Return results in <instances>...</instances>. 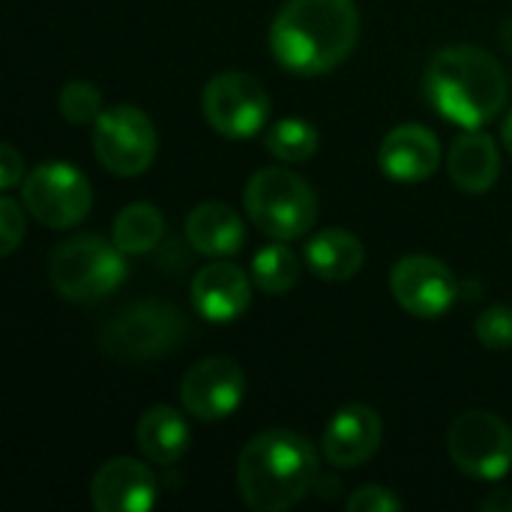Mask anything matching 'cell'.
Returning <instances> with one entry per match:
<instances>
[{"label":"cell","instance_id":"7a4b0ae2","mask_svg":"<svg viewBox=\"0 0 512 512\" xmlns=\"http://www.w3.org/2000/svg\"><path fill=\"white\" fill-rule=\"evenodd\" d=\"M318 483V453L288 429L258 432L237 456V492L255 512L297 507Z\"/></svg>","mask_w":512,"mask_h":512},{"label":"cell","instance_id":"30bf717a","mask_svg":"<svg viewBox=\"0 0 512 512\" xmlns=\"http://www.w3.org/2000/svg\"><path fill=\"white\" fill-rule=\"evenodd\" d=\"M201 108L210 129H216L222 138L246 141L267 126L270 96L264 84L246 72H219L207 81Z\"/></svg>","mask_w":512,"mask_h":512},{"label":"cell","instance_id":"7402d4cb","mask_svg":"<svg viewBox=\"0 0 512 512\" xmlns=\"http://www.w3.org/2000/svg\"><path fill=\"white\" fill-rule=\"evenodd\" d=\"M318 144H321L318 129L303 117H285L264 132L267 153L279 162H288V165L309 162L318 153Z\"/></svg>","mask_w":512,"mask_h":512},{"label":"cell","instance_id":"ffe728a7","mask_svg":"<svg viewBox=\"0 0 512 512\" xmlns=\"http://www.w3.org/2000/svg\"><path fill=\"white\" fill-rule=\"evenodd\" d=\"M366 249L357 234L345 228H324L306 243V264L324 282H348L360 273Z\"/></svg>","mask_w":512,"mask_h":512},{"label":"cell","instance_id":"3957f363","mask_svg":"<svg viewBox=\"0 0 512 512\" xmlns=\"http://www.w3.org/2000/svg\"><path fill=\"white\" fill-rule=\"evenodd\" d=\"M426 93L438 114L462 129H483L507 105L504 66L477 45L441 48L426 69Z\"/></svg>","mask_w":512,"mask_h":512},{"label":"cell","instance_id":"4fadbf2b","mask_svg":"<svg viewBox=\"0 0 512 512\" xmlns=\"http://www.w3.org/2000/svg\"><path fill=\"white\" fill-rule=\"evenodd\" d=\"M156 474L129 456L108 459L90 480V504L96 512H147L156 507Z\"/></svg>","mask_w":512,"mask_h":512},{"label":"cell","instance_id":"9c48e42d","mask_svg":"<svg viewBox=\"0 0 512 512\" xmlns=\"http://www.w3.org/2000/svg\"><path fill=\"white\" fill-rule=\"evenodd\" d=\"M21 192L27 213L51 231H66L84 222L93 207L90 180L69 162H45L33 168L24 177Z\"/></svg>","mask_w":512,"mask_h":512},{"label":"cell","instance_id":"f546056e","mask_svg":"<svg viewBox=\"0 0 512 512\" xmlns=\"http://www.w3.org/2000/svg\"><path fill=\"white\" fill-rule=\"evenodd\" d=\"M501 138H504V147H507V153H510V156H512V111H510V114H507V120H504Z\"/></svg>","mask_w":512,"mask_h":512},{"label":"cell","instance_id":"f1b7e54d","mask_svg":"<svg viewBox=\"0 0 512 512\" xmlns=\"http://www.w3.org/2000/svg\"><path fill=\"white\" fill-rule=\"evenodd\" d=\"M480 510L486 512H504L510 510L512 512V492H507V489H495L483 504H480Z\"/></svg>","mask_w":512,"mask_h":512},{"label":"cell","instance_id":"5bb4252c","mask_svg":"<svg viewBox=\"0 0 512 512\" xmlns=\"http://www.w3.org/2000/svg\"><path fill=\"white\" fill-rule=\"evenodd\" d=\"M381 441H384L381 414L372 405L354 402L330 417L321 447H324V459L333 468H360L381 450Z\"/></svg>","mask_w":512,"mask_h":512},{"label":"cell","instance_id":"8fae6325","mask_svg":"<svg viewBox=\"0 0 512 512\" xmlns=\"http://www.w3.org/2000/svg\"><path fill=\"white\" fill-rule=\"evenodd\" d=\"M246 396L243 366L231 357H204L180 381L183 411L201 423L231 417Z\"/></svg>","mask_w":512,"mask_h":512},{"label":"cell","instance_id":"277c9868","mask_svg":"<svg viewBox=\"0 0 512 512\" xmlns=\"http://www.w3.org/2000/svg\"><path fill=\"white\" fill-rule=\"evenodd\" d=\"M243 207L261 234L282 243L306 237L318 219L315 189L282 165L261 168L249 177L243 189Z\"/></svg>","mask_w":512,"mask_h":512},{"label":"cell","instance_id":"d4e9b609","mask_svg":"<svg viewBox=\"0 0 512 512\" xmlns=\"http://www.w3.org/2000/svg\"><path fill=\"white\" fill-rule=\"evenodd\" d=\"M477 339L492 348V351H510L512 348V306H489L486 312H480L477 324H474Z\"/></svg>","mask_w":512,"mask_h":512},{"label":"cell","instance_id":"d6986e66","mask_svg":"<svg viewBox=\"0 0 512 512\" xmlns=\"http://www.w3.org/2000/svg\"><path fill=\"white\" fill-rule=\"evenodd\" d=\"M135 441H138V450L144 453V459H150L153 465L171 468L186 456L192 435H189V423L180 411H174L168 405H153L138 417Z\"/></svg>","mask_w":512,"mask_h":512},{"label":"cell","instance_id":"484cf974","mask_svg":"<svg viewBox=\"0 0 512 512\" xmlns=\"http://www.w3.org/2000/svg\"><path fill=\"white\" fill-rule=\"evenodd\" d=\"M24 210L15 198H0V255H12L24 240Z\"/></svg>","mask_w":512,"mask_h":512},{"label":"cell","instance_id":"603a6c76","mask_svg":"<svg viewBox=\"0 0 512 512\" xmlns=\"http://www.w3.org/2000/svg\"><path fill=\"white\" fill-rule=\"evenodd\" d=\"M300 273H303L300 258L282 240L258 249V255L252 258V282L264 294H285V291H291L300 282Z\"/></svg>","mask_w":512,"mask_h":512},{"label":"cell","instance_id":"ac0fdd59","mask_svg":"<svg viewBox=\"0 0 512 512\" xmlns=\"http://www.w3.org/2000/svg\"><path fill=\"white\" fill-rule=\"evenodd\" d=\"M186 240L204 258H231L246 243V228L231 204L201 201L186 216Z\"/></svg>","mask_w":512,"mask_h":512},{"label":"cell","instance_id":"cb8c5ba5","mask_svg":"<svg viewBox=\"0 0 512 512\" xmlns=\"http://www.w3.org/2000/svg\"><path fill=\"white\" fill-rule=\"evenodd\" d=\"M57 105H60V114H63L69 123H75V126L96 123V117L105 111V108H102V93H99L90 81H81V78L63 84Z\"/></svg>","mask_w":512,"mask_h":512},{"label":"cell","instance_id":"52a82bcc","mask_svg":"<svg viewBox=\"0 0 512 512\" xmlns=\"http://www.w3.org/2000/svg\"><path fill=\"white\" fill-rule=\"evenodd\" d=\"M447 453L465 477L495 483L512 471V426L483 408L465 411L447 429Z\"/></svg>","mask_w":512,"mask_h":512},{"label":"cell","instance_id":"e0dca14e","mask_svg":"<svg viewBox=\"0 0 512 512\" xmlns=\"http://www.w3.org/2000/svg\"><path fill=\"white\" fill-rule=\"evenodd\" d=\"M447 168H450V180L462 192H468V195L489 192L501 177V153H498L495 138L483 129L462 132L450 144Z\"/></svg>","mask_w":512,"mask_h":512},{"label":"cell","instance_id":"4dcf8cb0","mask_svg":"<svg viewBox=\"0 0 512 512\" xmlns=\"http://www.w3.org/2000/svg\"><path fill=\"white\" fill-rule=\"evenodd\" d=\"M501 45L512 54V18L510 21H504V27H501Z\"/></svg>","mask_w":512,"mask_h":512},{"label":"cell","instance_id":"9a60e30c","mask_svg":"<svg viewBox=\"0 0 512 512\" xmlns=\"http://www.w3.org/2000/svg\"><path fill=\"white\" fill-rule=\"evenodd\" d=\"M249 303L252 282L228 258H213V264L201 267L192 279V306L204 321L231 324L249 309Z\"/></svg>","mask_w":512,"mask_h":512},{"label":"cell","instance_id":"7c38bea8","mask_svg":"<svg viewBox=\"0 0 512 512\" xmlns=\"http://www.w3.org/2000/svg\"><path fill=\"white\" fill-rule=\"evenodd\" d=\"M390 291L408 315L438 318L456 303L459 282L444 261L432 255H405L390 270Z\"/></svg>","mask_w":512,"mask_h":512},{"label":"cell","instance_id":"6da1fadb","mask_svg":"<svg viewBox=\"0 0 512 512\" xmlns=\"http://www.w3.org/2000/svg\"><path fill=\"white\" fill-rule=\"evenodd\" d=\"M360 39L354 0H285L270 24V51L294 75H327Z\"/></svg>","mask_w":512,"mask_h":512},{"label":"cell","instance_id":"5b68a950","mask_svg":"<svg viewBox=\"0 0 512 512\" xmlns=\"http://www.w3.org/2000/svg\"><path fill=\"white\" fill-rule=\"evenodd\" d=\"M126 255L96 234H78L63 240L48 258V279L54 291L78 306H93L111 297L126 282Z\"/></svg>","mask_w":512,"mask_h":512},{"label":"cell","instance_id":"2e32d148","mask_svg":"<svg viewBox=\"0 0 512 512\" xmlns=\"http://www.w3.org/2000/svg\"><path fill=\"white\" fill-rule=\"evenodd\" d=\"M378 165L396 183H423L441 165V141L423 123H402L384 135Z\"/></svg>","mask_w":512,"mask_h":512},{"label":"cell","instance_id":"ba28073f","mask_svg":"<svg viewBox=\"0 0 512 512\" xmlns=\"http://www.w3.org/2000/svg\"><path fill=\"white\" fill-rule=\"evenodd\" d=\"M156 147H159V138H156L153 120L129 102L105 108L93 123L96 159L114 177L144 174L156 159Z\"/></svg>","mask_w":512,"mask_h":512},{"label":"cell","instance_id":"83f0119b","mask_svg":"<svg viewBox=\"0 0 512 512\" xmlns=\"http://www.w3.org/2000/svg\"><path fill=\"white\" fill-rule=\"evenodd\" d=\"M24 183V159L12 144L0 147V189L9 192Z\"/></svg>","mask_w":512,"mask_h":512},{"label":"cell","instance_id":"44dd1931","mask_svg":"<svg viewBox=\"0 0 512 512\" xmlns=\"http://www.w3.org/2000/svg\"><path fill=\"white\" fill-rule=\"evenodd\" d=\"M162 237H165V216L159 213V207L147 201H135L123 207L111 228V240L123 255L153 252L162 243Z\"/></svg>","mask_w":512,"mask_h":512},{"label":"cell","instance_id":"4316f807","mask_svg":"<svg viewBox=\"0 0 512 512\" xmlns=\"http://www.w3.org/2000/svg\"><path fill=\"white\" fill-rule=\"evenodd\" d=\"M348 510L351 512H396L402 510V501L384 489V486H363L348 498Z\"/></svg>","mask_w":512,"mask_h":512},{"label":"cell","instance_id":"8992f818","mask_svg":"<svg viewBox=\"0 0 512 512\" xmlns=\"http://www.w3.org/2000/svg\"><path fill=\"white\" fill-rule=\"evenodd\" d=\"M186 330V315L174 303L141 300L105 321L99 330V348L120 363H147L177 351Z\"/></svg>","mask_w":512,"mask_h":512}]
</instances>
